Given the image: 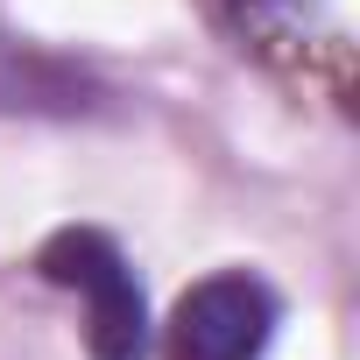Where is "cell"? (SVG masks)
<instances>
[{"mask_svg":"<svg viewBox=\"0 0 360 360\" xmlns=\"http://www.w3.org/2000/svg\"><path fill=\"white\" fill-rule=\"evenodd\" d=\"M36 269L57 290L85 297V346H92V360H148V304H141V283H134L127 255L113 248V233L64 226V233L43 240Z\"/></svg>","mask_w":360,"mask_h":360,"instance_id":"6da1fadb","label":"cell"},{"mask_svg":"<svg viewBox=\"0 0 360 360\" xmlns=\"http://www.w3.org/2000/svg\"><path fill=\"white\" fill-rule=\"evenodd\" d=\"M276 325H283V297L255 269H219L176 297L162 325V353L169 360H262Z\"/></svg>","mask_w":360,"mask_h":360,"instance_id":"7a4b0ae2","label":"cell"}]
</instances>
